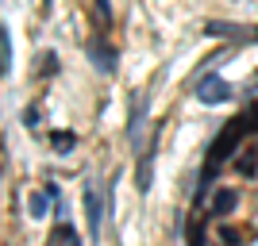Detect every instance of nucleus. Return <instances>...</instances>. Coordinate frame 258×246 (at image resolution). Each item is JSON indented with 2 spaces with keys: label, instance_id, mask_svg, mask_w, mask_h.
Segmentation results:
<instances>
[{
  "label": "nucleus",
  "instance_id": "ddd939ff",
  "mask_svg": "<svg viewBox=\"0 0 258 246\" xmlns=\"http://www.w3.org/2000/svg\"><path fill=\"white\" fill-rule=\"evenodd\" d=\"M220 238H224V246H239L247 235H243V231H235V227H220Z\"/></svg>",
  "mask_w": 258,
  "mask_h": 246
},
{
  "label": "nucleus",
  "instance_id": "f8f14e48",
  "mask_svg": "<svg viewBox=\"0 0 258 246\" xmlns=\"http://www.w3.org/2000/svg\"><path fill=\"white\" fill-rule=\"evenodd\" d=\"M254 170H258V154H254V150H243V158H235V173L254 177Z\"/></svg>",
  "mask_w": 258,
  "mask_h": 246
},
{
  "label": "nucleus",
  "instance_id": "9b49d317",
  "mask_svg": "<svg viewBox=\"0 0 258 246\" xmlns=\"http://www.w3.org/2000/svg\"><path fill=\"white\" fill-rule=\"evenodd\" d=\"M50 146L58 150V154H70V150L77 146V135L74 131H50Z\"/></svg>",
  "mask_w": 258,
  "mask_h": 246
},
{
  "label": "nucleus",
  "instance_id": "39448f33",
  "mask_svg": "<svg viewBox=\"0 0 258 246\" xmlns=\"http://www.w3.org/2000/svg\"><path fill=\"white\" fill-rule=\"evenodd\" d=\"M147 112H151V97H139L131 104V127H127V139L131 146L139 150L143 146V127H147Z\"/></svg>",
  "mask_w": 258,
  "mask_h": 246
},
{
  "label": "nucleus",
  "instance_id": "f257e3e1",
  "mask_svg": "<svg viewBox=\"0 0 258 246\" xmlns=\"http://www.w3.org/2000/svg\"><path fill=\"white\" fill-rule=\"evenodd\" d=\"M250 131H258V104H250L247 112H243V116H235L231 123H224V131L212 139V146H208V158H205V177H201V193H197V200H205L208 185H212V177L224 170L231 158H235L239 142L247 139Z\"/></svg>",
  "mask_w": 258,
  "mask_h": 246
},
{
  "label": "nucleus",
  "instance_id": "f03ea898",
  "mask_svg": "<svg viewBox=\"0 0 258 246\" xmlns=\"http://www.w3.org/2000/svg\"><path fill=\"white\" fill-rule=\"evenodd\" d=\"M197 100H201V104H224V100H231V85L216 73L201 77V81H197Z\"/></svg>",
  "mask_w": 258,
  "mask_h": 246
},
{
  "label": "nucleus",
  "instance_id": "7ed1b4c3",
  "mask_svg": "<svg viewBox=\"0 0 258 246\" xmlns=\"http://www.w3.org/2000/svg\"><path fill=\"white\" fill-rule=\"evenodd\" d=\"M85 215H89V238L97 242L100 227H104V204H100V193H97V185H93V181L85 185Z\"/></svg>",
  "mask_w": 258,
  "mask_h": 246
},
{
  "label": "nucleus",
  "instance_id": "4468645a",
  "mask_svg": "<svg viewBox=\"0 0 258 246\" xmlns=\"http://www.w3.org/2000/svg\"><path fill=\"white\" fill-rule=\"evenodd\" d=\"M97 20H100V23L112 20V4H108V0H97Z\"/></svg>",
  "mask_w": 258,
  "mask_h": 246
},
{
  "label": "nucleus",
  "instance_id": "1a4fd4ad",
  "mask_svg": "<svg viewBox=\"0 0 258 246\" xmlns=\"http://www.w3.org/2000/svg\"><path fill=\"white\" fill-rule=\"evenodd\" d=\"M54 200H58V185H46L43 193H35V196H31V204H27V208H31L35 219H46V208H50Z\"/></svg>",
  "mask_w": 258,
  "mask_h": 246
},
{
  "label": "nucleus",
  "instance_id": "2eb2a0df",
  "mask_svg": "<svg viewBox=\"0 0 258 246\" xmlns=\"http://www.w3.org/2000/svg\"><path fill=\"white\" fill-rule=\"evenodd\" d=\"M23 119H27V127H39V108H27V112H23Z\"/></svg>",
  "mask_w": 258,
  "mask_h": 246
},
{
  "label": "nucleus",
  "instance_id": "423d86ee",
  "mask_svg": "<svg viewBox=\"0 0 258 246\" xmlns=\"http://www.w3.org/2000/svg\"><path fill=\"white\" fill-rule=\"evenodd\" d=\"M154 154H158V131H154L151 146L143 150V161H139V170H135V185H139V193H147V189H151V177H154Z\"/></svg>",
  "mask_w": 258,
  "mask_h": 246
},
{
  "label": "nucleus",
  "instance_id": "0eeeda50",
  "mask_svg": "<svg viewBox=\"0 0 258 246\" xmlns=\"http://www.w3.org/2000/svg\"><path fill=\"white\" fill-rule=\"evenodd\" d=\"M235 208H239V193H235V189H220V193H216V200H212V208H208V215L224 219V215L235 212Z\"/></svg>",
  "mask_w": 258,
  "mask_h": 246
},
{
  "label": "nucleus",
  "instance_id": "9d476101",
  "mask_svg": "<svg viewBox=\"0 0 258 246\" xmlns=\"http://www.w3.org/2000/svg\"><path fill=\"white\" fill-rule=\"evenodd\" d=\"M0 73L12 77V31H8V23L0 27Z\"/></svg>",
  "mask_w": 258,
  "mask_h": 246
},
{
  "label": "nucleus",
  "instance_id": "20e7f679",
  "mask_svg": "<svg viewBox=\"0 0 258 246\" xmlns=\"http://www.w3.org/2000/svg\"><path fill=\"white\" fill-rule=\"evenodd\" d=\"M89 58H93V65H97L100 73H116V50L112 46H104V35H93V43H89Z\"/></svg>",
  "mask_w": 258,
  "mask_h": 246
},
{
  "label": "nucleus",
  "instance_id": "6e6552de",
  "mask_svg": "<svg viewBox=\"0 0 258 246\" xmlns=\"http://www.w3.org/2000/svg\"><path fill=\"white\" fill-rule=\"evenodd\" d=\"M205 35H212V39H235V43L250 39V35H243V27H239V23H220V20L205 23Z\"/></svg>",
  "mask_w": 258,
  "mask_h": 246
}]
</instances>
